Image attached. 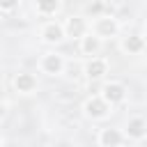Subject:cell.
I'll return each mask as SVG.
<instances>
[{"label": "cell", "instance_id": "6da1fadb", "mask_svg": "<svg viewBox=\"0 0 147 147\" xmlns=\"http://www.w3.org/2000/svg\"><path fill=\"white\" fill-rule=\"evenodd\" d=\"M83 110H85V115L92 117V119H103V117L110 113V103L103 101L101 96H90V99L85 101Z\"/></svg>", "mask_w": 147, "mask_h": 147}, {"label": "cell", "instance_id": "7a4b0ae2", "mask_svg": "<svg viewBox=\"0 0 147 147\" xmlns=\"http://www.w3.org/2000/svg\"><path fill=\"white\" fill-rule=\"evenodd\" d=\"M39 67H41V71H44V74H48V76H57V74H62V71H64L67 62H64V57H62L60 53H46V55L41 57Z\"/></svg>", "mask_w": 147, "mask_h": 147}, {"label": "cell", "instance_id": "3957f363", "mask_svg": "<svg viewBox=\"0 0 147 147\" xmlns=\"http://www.w3.org/2000/svg\"><path fill=\"white\" fill-rule=\"evenodd\" d=\"M119 32V23L113 18V16H99L94 21V34L96 37H115Z\"/></svg>", "mask_w": 147, "mask_h": 147}, {"label": "cell", "instance_id": "277c9868", "mask_svg": "<svg viewBox=\"0 0 147 147\" xmlns=\"http://www.w3.org/2000/svg\"><path fill=\"white\" fill-rule=\"evenodd\" d=\"M124 96H126V87H124L122 83H115V80H113V83H106L103 90H101V99L108 101L110 106L124 101Z\"/></svg>", "mask_w": 147, "mask_h": 147}, {"label": "cell", "instance_id": "5b68a950", "mask_svg": "<svg viewBox=\"0 0 147 147\" xmlns=\"http://www.w3.org/2000/svg\"><path fill=\"white\" fill-rule=\"evenodd\" d=\"M64 28V37H74V39H80L85 32H87V21L83 16H69L67 23L62 25Z\"/></svg>", "mask_w": 147, "mask_h": 147}, {"label": "cell", "instance_id": "8992f818", "mask_svg": "<svg viewBox=\"0 0 147 147\" xmlns=\"http://www.w3.org/2000/svg\"><path fill=\"white\" fill-rule=\"evenodd\" d=\"M41 39H44L46 44H57V41H62V39H64V28H62V23H55V21L46 23V25L41 28Z\"/></svg>", "mask_w": 147, "mask_h": 147}, {"label": "cell", "instance_id": "52a82bcc", "mask_svg": "<svg viewBox=\"0 0 147 147\" xmlns=\"http://www.w3.org/2000/svg\"><path fill=\"white\" fill-rule=\"evenodd\" d=\"M106 74H108V62L101 60V57H92V60L85 64V76H87L90 80H99V78H103Z\"/></svg>", "mask_w": 147, "mask_h": 147}, {"label": "cell", "instance_id": "ba28073f", "mask_svg": "<svg viewBox=\"0 0 147 147\" xmlns=\"http://www.w3.org/2000/svg\"><path fill=\"white\" fill-rule=\"evenodd\" d=\"M80 51L85 53V55H96L99 51H101V37H96L94 32H85L83 37H80Z\"/></svg>", "mask_w": 147, "mask_h": 147}, {"label": "cell", "instance_id": "9c48e42d", "mask_svg": "<svg viewBox=\"0 0 147 147\" xmlns=\"http://www.w3.org/2000/svg\"><path fill=\"white\" fill-rule=\"evenodd\" d=\"M14 87H16L21 94H30V92L37 90V78H34L32 74H28V71H21V74L14 78Z\"/></svg>", "mask_w": 147, "mask_h": 147}, {"label": "cell", "instance_id": "30bf717a", "mask_svg": "<svg viewBox=\"0 0 147 147\" xmlns=\"http://www.w3.org/2000/svg\"><path fill=\"white\" fill-rule=\"evenodd\" d=\"M122 142H124V136L119 129H103L99 133V145H103V147H117Z\"/></svg>", "mask_w": 147, "mask_h": 147}, {"label": "cell", "instance_id": "8fae6325", "mask_svg": "<svg viewBox=\"0 0 147 147\" xmlns=\"http://www.w3.org/2000/svg\"><path fill=\"white\" fill-rule=\"evenodd\" d=\"M145 133H147V124H145V119H142V117H131L129 124H126V136L133 138V140H142Z\"/></svg>", "mask_w": 147, "mask_h": 147}, {"label": "cell", "instance_id": "7c38bea8", "mask_svg": "<svg viewBox=\"0 0 147 147\" xmlns=\"http://www.w3.org/2000/svg\"><path fill=\"white\" fill-rule=\"evenodd\" d=\"M142 48H145V41H142L140 34H129V37L122 39V51L129 53V55H138Z\"/></svg>", "mask_w": 147, "mask_h": 147}, {"label": "cell", "instance_id": "4fadbf2b", "mask_svg": "<svg viewBox=\"0 0 147 147\" xmlns=\"http://www.w3.org/2000/svg\"><path fill=\"white\" fill-rule=\"evenodd\" d=\"M60 9V0H37V11L41 16H51Z\"/></svg>", "mask_w": 147, "mask_h": 147}, {"label": "cell", "instance_id": "5bb4252c", "mask_svg": "<svg viewBox=\"0 0 147 147\" xmlns=\"http://www.w3.org/2000/svg\"><path fill=\"white\" fill-rule=\"evenodd\" d=\"M21 0H0V11H14Z\"/></svg>", "mask_w": 147, "mask_h": 147}, {"label": "cell", "instance_id": "9a60e30c", "mask_svg": "<svg viewBox=\"0 0 147 147\" xmlns=\"http://www.w3.org/2000/svg\"><path fill=\"white\" fill-rule=\"evenodd\" d=\"M5 110H7V106H5V103H2V101H0V119H2V117H5Z\"/></svg>", "mask_w": 147, "mask_h": 147}, {"label": "cell", "instance_id": "2e32d148", "mask_svg": "<svg viewBox=\"0 0 147 147\" xmlns=\"http://www.w3.org/2000/svg\"><path fill=\"white\" fill-rule=\"evenodd\" d=\"M0 145H2V138H0Z\"/></svg>", "mask_w": 147, "mask_h": 147}]
</instances>
